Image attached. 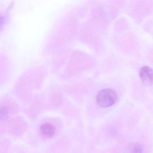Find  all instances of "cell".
<instances>
[{"label": "cell", "instance_id": "1", "mask_svg": "<svg viewBox=\"0 0 153 153\" xmlns=\"http://www.w3.org/2000/svg\"><path fill=\"white\" fill-rule=\"evenodd\" d=\"M117 96L113 90L106 88L98 92L97 95V102L101 107H108L113 105L116 100Z\"/></svg>", "mask_w": 153, "mask_h": 153}, {"label": "cell", "instance_id": "2", "mask_svg": "<svg viewBox=\"0 0 153 153\" xmlns=\"http://www.w3.org/2000/svg\"><path fill=\"white\" fill-rule=\"evenodd\" d=\"M140 78L142 82L147 86L153 85V70L148 66L141 68L139 72Z\"/></svg>", "mask_w": 153, "mask_h": 153}, {"label": "cell", "instance_id": "3", "mask_svg": "<svg viewBox=\"0 0 153 153\" xmlns=\"http://www.w3.org/2000/svg\"><path fill=\"white\" fill-rule=\"evenodd\" d=\"M42 133L46 137H51L55 135L56 128L52 124L50 123H45L41 127Z\"/></svg>", "mask_w": 153, "mask_h": 153}, {"label": "cell", "instance_id": "4", "mask_svg": "<svg viewBox=\"0 0 153 153\" xmlns=\"http://www.w3.org/2000/svg\"><path fill=\"white\" fill-rule=\"evenodd\" d=\"M143 146L140 144L132 143L130 144L124 149V153H143Z\"/></svg>", "mask_w": 153, "mask_h": 153}, {"label": "cell", "instance_id": "5", "mask_svg": "<svg viewBox=\"0 0 153 153\" xmlns=\"http://www.w3.org/2000/svg\"><path fill=\"white\" fill-rule=\"evenodd\" d=\"M9 110L7 107H1L0 111V117L1 120H6L8 117Z\"/></svg>", "mask_w": 153, "mask_h": 153}]
</instances>
